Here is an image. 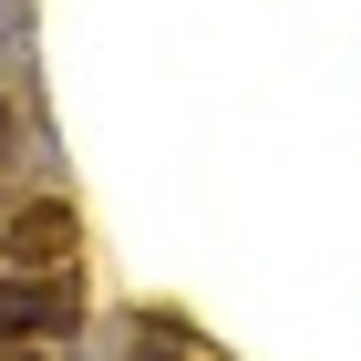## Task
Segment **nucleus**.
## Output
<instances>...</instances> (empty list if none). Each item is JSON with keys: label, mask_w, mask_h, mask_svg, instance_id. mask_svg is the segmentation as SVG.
Here are the masks:
<instances>
[{"label": "nucleus", "mask_w": 361, "mask_h": 361, "mask_svg": "<svg viewBox=\"0 0 361 361\" xmlns=\"http://www.w3.org/2000/svg\"><path fill=\"white\" fill-rule=\"evenodd\" d=\"M52 331H73V279L62 269H11L0 279V351L11 341H52Z\"/></svg>", "instance_id": "f257e3e1"}, {"label": "nucleus", "mask_w": 361, "mask_h": 361, "mask_svg": "<svg viewBox=\"0 0 361 361\" xmlns=\"http://www.w3.org/2000/svg\"><path fill=\"white\" fill-rule=\"evenodd\" d=\"M0 248H11V269H62V258H73V207H62V196H31Z\"/></svg>", "instance_id": "f03ea898"}]
</instances>
